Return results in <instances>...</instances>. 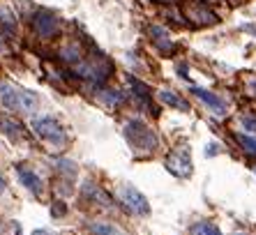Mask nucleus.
I'll return each instance as SVG.
<instances>
[{
  "instance_id": "14",
  "label": "nucleus",
  "mask_w": 256,
  "mask_h": 235,
  "mask_svg": "<svg viewBox=\"0 0 256 235\" xmlns=\"http://www.w3.org/2000/svg\"><path fill=\"white\" fill-rule=\"evenodd\" d=\"M0 127H2V132H7V134L12 136V138L18 134V130H21V124L10 120V118H0Z\"/></svg>"
},
{
  "instance_id": "17",
  "label": "nucleus",
  "mask_w": 256,
  "mask_h": 235,
  "mask_svg": "<svg viewBox=\"0 0 256 235\" xmlns=\"http://www.w3.org/2000/svg\"><path fill=\"white\" fill-rule=\"evenodd\" d=\"M32 235H51V233H48V230H35Z\"/></svg>"
},
{
  "instance_id": "9",
  "label": "nucleus",
  "mask_w": 256,
  "mask_h": 235,
  "mask_svg": "<svg viewBox=\"0 0 256 235\" xmlns=\"http://www.w3.org/2000/svg\"><path fill=\"white\" fill-rule=\"evenodd\" d=\"M16 173H18V180L24 182L26 189H30L35 196L42 194V180H40V176H37V173H32L30 168H24V166H18Z\"/></svg>"
},
{
  "instance_id": "1",
  "label": "nucleus",
  "mask_w": 256,
  "mask_h": 235,
  "mask_svg": "<svg viewBox=\"0 0 256 235\" xmlns=\"http://www.w3.org/2000/svg\"><path fill=\"white\" fill-rule=\"evenodd\" d=\"M125 136L130 141L132 150L136 152V157H148V154L155 152L157 134L146 122H141V120H130L125 127Z\"/></svg>"
},
{
  "instance_id": "13",
  "label": "nucleus",
  "mask_w": 256,
  "mask_h": 235,
  "mask_svg": "<svg viewBox=\"0 0 256 235\" xmlns=\"http://www.w3.org/2000/svg\"><path fill=\"white\" fill-rule=\"evenodd\" d=\"M150 35H152V40L157 42V44H160L162 48H166V46H171V40H168V32L164 28H150Z\"/></svg>"
},
{
  "instance_id": "8",
  "label": "nucleus",
  "mask_w": 256,
  "mask_h": 235,
  "mask_svg": "<svg viewBox=\"0 0 256 235\" xmlns=\"http://www.w3.org/2000/svg\"><path fill=\"white\" fill-rule=\"evenodd\" d=\"M187 18H190V21H194V24H198V26H212V24H217V16H214V14L210 12L206 5H201V2H192V5L187 7Z\"/></svg>"
},
{
  "instance_id": "19",
  "label": "nucleus",
  "mask_w": 256,
  "mask_h": 235,
  "mask_svg": "<svg viewBox=\"0 0 256 235\" xmlns=\"http://www.w3.org/2000/svg\"><path fill=\"white\" fill-rule=\"evenodd\" d=\"M2 189H5V180H2V178H0V192H2Z\"/></svg>"
},
{
  "instance_id": "12",
  "label": "nucleus",
  "mask_w": 256,
  "mask_h": 235,
  "mask_svg": "<svg viewBox=\"0 0 256 235\" xmlns=\"http://www.w3.org/2000/svg\"><path fill=\"white\" fill-rule=\"evenodd\" d=\"M190 235H220V230H217V226L210 222H198L190 228Z\"/></svg>"
},
{
  "instance_id": "3",
  "label": "nucleus",
  "mask_w": 256,
  "mask_h": 235,
  "mask_svg": "<svg viewBox=\"0 0 256 235\" xmlns=\"http://www.w3.org/2000/svg\"><path fill=\"white\" fill-rule=\"evenodd\" d=\"M32 130L42 141H48L51 146H62L65 143V130L54 118H37V120H32Z\"/></svg>"
},
{
  "instance_id": "4",
  "label": "nucleus",
  "mask_w": 256,
  "mask_h": 235,
  "mask_svg": "<svg viewBox=\"0 0 256 235\" xmlns=\"http://www.w3.org/2000/svg\"><path fill=\"white\" fill-rule=\"evenodd\" d=\"M118 196H120V200L125 203L127 210H132L134 214H148V212H150L148 198H146L138 189H134V187H130V184H127V187H120Z\"/></svg>"
},
{
  "instance_id": "11",
  "label": "nucleus",
  "mask_w": 256,
  "mask_h": 235,
  "mask_svg": "<svg viewBox=\"0 0 256 235\" xmlns=\"http://www.w3.org/2000/svg\"><path fill=\"white\" fill-rule=\"evenodd\" d=\"M160 100L164 102V104L173 106V108H178V111H190V104H187L180 94L173 92V90H160Z\"/></svg>"
},
{
  "instance_id": "16",
  "label": "nucleus",
  "mask_w": 256,
  "mask_h": 235,
  "mask_svg": "<svg viewBox=\"0 0 256 235\" xmlns=\"http://www.w3.org/2000/svg\"><path fill=\"white\" fill-rule=\"evenodd\" d=\"M244 127H247V130H252V132H256V120H254V118H247V120H244Z\"/></svg>"
},
{
  "instance_id": "18",
  "label": "nucleus",
  "mask_w": 256,
  "mask_h": 235,
  "mask_svg": "<svg viewBox=\"0 0 256 235\" xmlns=\"http://www.w3.org/2000/svg\"><path fill=\"white\" fill-rule=\"evenodd\" d=\"M155 2H162V5H168V2H176V0H155Z\"/></svg>"
},
{
  "instance_id": "5",
  "label": "nucleus",
  "mask_w": 256,
  "mask_h": 235,
  "mask_svg": "<svg viewBox=\"0 0 256 235\" xmlns=\"http://www.w3.org/2000/svg\"><path fill=\"white\" fill-rule=\"evenodd\" d=\"M32 28H35V32L40 37L48 40V37H56V32H58V28H60V21L54 12L40 10V12L32 16Z\"/></svg>"
},
{
  "instance_id": "6",
  "label": "nucleus",
  "mask_w": 256,
  "mask_h": 235,
  "mask_svg": "<svg viewBox=\"0 0 256 235\" xmlns=\"http://www.w3.org/2000/svg\"><path fill=\"white\" fill-rule=\"evenodd\" d=\"M166 168L171 170L173 176L178 178H187L192 176V157L187 148H178L176 152H171L166 157Z\"/></svg>"
},
{
  "instance_id": "15",
  "label": "nucleus",
  "mask_w": 256,
  "mask_h": 235,
  "mask_svg": "<svg viewBox=\"0 0 256 235\" xmlns=\"http://www.w3.org/2000/svg\"><path fill=\"white\" fill-rule=\"evenodd\" d=\"M238 141H240V146L247 150V152H252V154H256V138L254 136H244V134H238Z\"/></svg>"
},
{
  "instance_id": "2",
  "label": "nucleus",
  "mask_w": 256,
  "mask_h": 235,
  "mask_svg": "<svg viewBox=\"0 0 256 235\" xmlns=\"http://www.w3.org/2000/svg\"><path fill=\"white\" fill-rule=\"evenodd\" d=\"M0 102L5 104V108L18 113H32L40 106V100L30 90L16 88L14 83H5V81H0Z\"/></svg>"
},
{
  "instance_id": "7",
  "label": "nucleus",
  "mask_w": 256,
  "mask_h": 235,
  "mask_svg": "<svg viewBox=\"0 0 256 235\" xmlns=\"http://www.w3.org/2000/svg\"><path fill=\"white\" fill-rule=\"evenodd\" d=\"M190 92L194 94L196 100H201L203 104L208 106L210 111H214V113H217V116H224V113H226V102H224V100H220L217 94L208 92V90H203V88H192Z\"/></svg>"
},
{
  "instance_id": "10",
  "label": "nucleus",
  "mask_w": 256,
  "mask_h": 235,
  "mask_svg": "<svg viewBox=\"0 0 256 235\" xmlns=\"http://www.w3.org/2000/svg\"><path fill=\"white\" fill-rule=\"evenodd\" d=\"M88 230H90V235H127L125 230H120L118 226H114V224H108V222H90Z\"/></svg>"
}]
</instances>
